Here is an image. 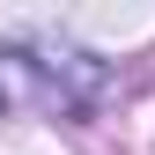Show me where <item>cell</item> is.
<instances>
[{
    "mask_svg": "<svg viewBox=\"0 0 155 155\" xmlns=\"http://www.w3.org/2000/svg\"><path fill=\"white\" fill-rule=\"evenodd\" d=\"M30 104L67 111V104H81V96L59 81L52 59H30L22 45H0V118H8V111H30Z\"/></svg>",
    "mask_w": 155,
    "mask_h": 155,
    "instance_id": "cell-1",
    "label": "cell"
}]
</instances>
